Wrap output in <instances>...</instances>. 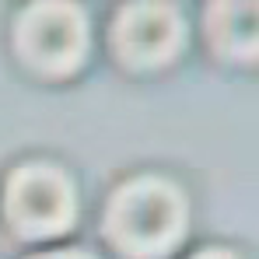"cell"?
<instances>
[{"label": "cell", "instance_id": "1", "mask_svg": "<svg viewBox=\"0 0 259 259\" xmlns=\"http://www.w3.org/2000/svg\"><path fill=\"white\" fill-rule=\"evenodd\" d=\"M182 200L165 182H137L116 200L112 228L130 249L158 252L182 235Z\"/></svg>", "mask_w": 259, "mask_h": 259}, {"label": "cell", "instance_id": "2", "mask_svg": "<svg viewBox=\"0 0 259 259\" xmlns=\"http://www.w3.org/2000/svg\"><path fill=\"white\" fill-rule=\"evenodd\" d=\"M7 200L14 221L32 235L60 231L74 217V193L67 179L53 168H21L11 182Z\"/></svg>", "mask_w": 259, "mask_h": 259}, {"label": "cell", "instance_id": "3", "mask_svg": "<svg viewBox=\"0 0 259 259\" xmlns=\"http://www.w3.org/2000/svg\"><path fill=\"white\" fill-rule=\"evenodd\" d=\"M21 46L46 70H67L84 49V18L67 4H39L21 21Z\"/></svg>", "mask_w": 259, "mask_h": 259}, {"label": "cell", "instance_id": "4", "mask_svg": "<svg viewBox=\"0 0 259 259\" xmlns=\"http://www.w3.org/2000/svg\"><path fill=\"white\" fill-rule=\"evenodd\" d=\"M182 39V21L168 4H133L119 18V46L133 63H161Z\"/></svg>", "mask_w": 259, "mask_h": 259}, {"label": "cell", "instance_id": "5", "mask_svg": "<svg viewBox=\"0 0 259 259\" xmlns=\"http://www.w3.org/2000/svg\"><path fill=\"white\" fill-rule=\"evenodd\" d=\"M214 32L217 39L228 46V49H252L256 42V11L252 4H217V14H214Z\"/></svg>", "mask_w": 259, "mask_h": 259}, {"label": "cell", "instance_id": "6", "mask_svg": "<svg viewBox=\"0 0 259 259\" xmlns=\"http://www.w3.org/2000/svg\"><path fill=\"white\" fill-rule=\"evenodd\" d=\"M42 259H88L81 252H56V256H42Z\"/></svg>", "mask_w": 259, "mask_h": 259}, {"label": "cell", "instance_id": "7", "mask_svg": "<svg viewBox=\"0 0 259 259\" xmlns=\"http://www.w3.org/2000/svg\"><path fill=\"white\" fill-rule=\"evenodd\" d=\"M200 259H231V256H224V252H203Z\"/></svg>", "mask_w": 259, "mask_h": 259}]
</instances>
